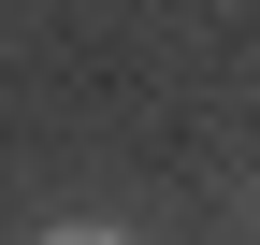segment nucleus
<instances>
[{
    "mask_svg": "<svg viewBox=\"0 0 260 245\" xmlns=\"http://www.w3.org/2000/svg\"><path fill=\"white\" fill-rule=\"evenodd\" d=\"M44 245H145V231H102V217H58Z\"/></svg>",
    "mask_w": 260,
    "mask_h": 245,
    "instance_id": "nucleus-1",
    "label": "nucleus"
}]
</instances>
